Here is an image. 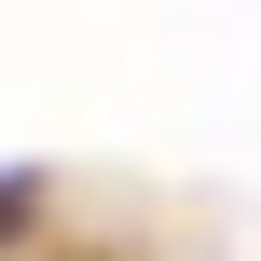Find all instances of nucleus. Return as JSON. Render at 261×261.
<instances>
[{
  "mask_svg": "<svg viewBox=\"0 0 261 261\" xmlns=\"http://www.w3.org/2000/svg\"><path fill=\"white\" fill-rule=\"evenodd\" d=\"M14 220H28V179H0V234H14Z\"/></svg>",
  "mask_w": 261,
  "mask_h": 261,
  "instance_id": "obj_1",
  "label": "nucleus"
}]
</instances>
